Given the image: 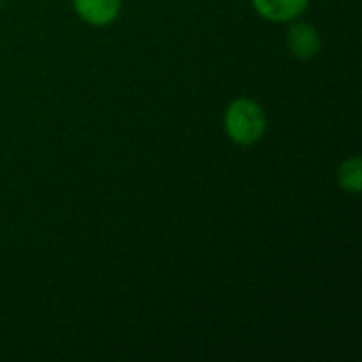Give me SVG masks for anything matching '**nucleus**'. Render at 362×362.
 <instances>
[{"instance_id":"1","label":"nucleus","mask_w":362,"mask_h":362,"mask_svg":"<svg viewBox=\"0 0 362 362\" xmlns=\"http://www.w3.org/2000/svg\"><path fill=\"white\" fill-rule=\"evenodd\" d=\"M225 129L238 144H255L265 134V112L255 100H235L225 115Z\"/></svg>"},{"instance_id":"2","label":"nucleus","mask_w":362,"mask_h":362,"mask_svg":"<svg viewBox=\"0 0 362 362\" xmlns=\"http://www.w3.org/2000/svg\"><path fill=\"white\" fill-rule=\"evenodd\" d=\"M286 42L291 53L299 59H312L320 49V36L310 23H293L288 28Z\"/></svg>"},{"instance_id":"3","label":"nucleus","mask_w":362,"mask_h":362,"mask_svg":"<svg viewBox=\"0 0 362 362\" xmlns=\"http://www.w3.org/2000/svg\"><path fill=\"white\" fill-rule=\"evenodd\" d=\"M74 8L85 21L106 25L119 15L121 0H74Z\"/></svg>"},{"instance_id":"4","label":"nucleus","mask_w":362,"mask_h":362,"mask_svg":"<svg viewBox=\"0 0 362 362\" xmlns=\"http://www.w3.org/2000/svg\"><path fill=\"white\" fill-rule=\"evenodd\" d=\"M310 0H252L259 15L272 21H291L299 17Z\"/></svg>"},{"instance_id":"5","label":"nucleus","mask_w":362,"mask_h":362,"mask_svg":"<svg viewBox=\"0 0 362 362\" xmlns=\"http://www.w3.org/2000/svg\"><path fill=\"white\" fill-rule=\"evenodd\" d=\"M339 185L352 193H358L362 187V165L361 157L354 155L350 159H346L339 168Z\"/></svg>"}]
</instances>
